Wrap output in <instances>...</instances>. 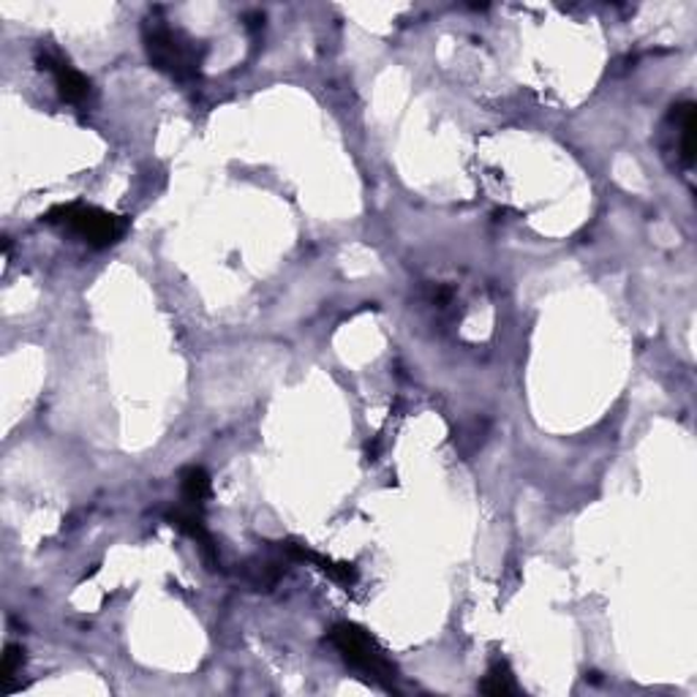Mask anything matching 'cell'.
Wrapping results in <instances>:
<instances>
[{
	"instance_id": "obj_1",
	"label": "cell",
	"mask_w": 697,
	"mask_h": 697,
	"mask_svg": "<svg viewBox=\"0 0 697 697\" xmlns=\"http://www.w3.org/2000/svg\"><path fill=\"white\" fill-rule=\"evenodd\" d=\"M144 52L153 68L178 83H194L202 74L205 63V47L186 36L183 30L172 28L164 20H144Z\"/></svg>"
},
{
	"instance_id": "obj_2",
	"label": "cell",
	"mask_w": 697,
	"mask_h": 697,
	"mask_svg": "<svg viewBox=\"0 0 697 697\" xmlns=\"http://www.w3.org/2000/svg\"><path fill=\"white\" fill-rule=\"evenodd\" d=\"M327 641L332 643V648L341 654V659L348 668H355L357 673H363L368 681L384 686V689H393L398 670L390 662L388 654L382 651V646L373 641L371 632H366L357 624H348V621H341V624L332 626Z\"/></svg>"
},
{
	"instance_id": "obj_3",
	"label": "cell",
	"mask_w": 697,
	"mask_h": 697,
	"mask_svg": "<svg viewBox=\"0 0 697 697\" xmlns=\"http://www.w3.org/2000/svg\"><path fill=\"white\" fill-rule=\"evenodd\" d=\"M45 221L77 235L79 240H85L93 249H110L128 229V221L123 216L106 213L96 205H85V202H68V205L52 207L45 216Z\"/></svg>"
},
{
	"instance_id": "obj_4",
	"label": "cell",
	"mask_w": 697,
	"mask_h": 697,
	"mask_svg": "<svg viewBox=\"0 0 697 697\" xmlns=\"http://www.w3.org/2000/svg\"><path fill=\"white\" fill-rule=\"evenodd\" d=\"M36 63H39L41 72L55 77L58 96H61L66 104L79 106V110H85V106L90 104V96H93L90 79L85 77L83 72H77L61 52L50 50V47H39V50H36Z\"/></svg>"
},
{
	"instance_id": "obj_5",
	"label": "cell",
	"mask_w": 697,
	"mask_h": 697,
	"mask_svg": "<svg viewBox=\"0 0 697 697\" xmlns=\"http://www.w3.org/2000/svg\"><path fill=\"white\" fill-rule=\"evenodd\" d=\"M664 137L670 139V153L689 169L695 164V104L692 101L670 106L668 117H664Z\"/></svg>"
},
{
	"instance_id": "obj_6",
	"label": "cell",
	"mask_w": 697,
	"mask_h": 697,
	"mask_svg": "<svg viewBox=\"0 0 697 697\" xmlns=\"http://www.w3.org/2000/svg\"><path fill=\"white\" fill-rule=\"evenodd\" d=\"M166 520H169L172 527L180 529L183 534H189L191 540H194L197 545H200L202 550V559H205V565L211 567V570H216L221 561H218V548H216V540L211 537V532H207L205 527V518H202V509L200 507H191V504H183V507H175L166 512Z\"/></svg>"
},
{
	"instance_id": "obj_7",
	"label": "cell",
	"mask_w": 697,
	"mask_h": 697,
	"mask_svg": "<svg viewBox=\"0 0 697 697\" xmlns=\"http://www.w3.org/2000/svg\"><path fill=\"white\" fill-rule=\"evenodd\" d=\"M180 493H183V504L202 509L213 493L211 474H207L202 466H186V469L180 471Z\"/></svg>"
},
{
	"instance_id": "obj_8",
	"label": "cell",
	"mask_w": 697,
	"mask_h": 697,
	"mask_svg": "<svg viewBox=\"0 0 697 697\" xmlns=\"http://www.w3.org/2000/svg\"><path fill=\"white\" fill-rule=\"evenodd\" d=\"M283 575V565L276 559H251L243 567V581L249 583L254 592H270Z\"/></svg>"
},
{
	"instance_id": "obj_9",
	"label": "cell",
	"mask_w": 697,
	"mask_h": 697,
	"mask_svg": "<svg viewBox=\"0 0 697 697\" xmlns=\"http://www.w3.org/2000/svg\"><path fill=\"white\" fill-rule=\"evenodd\" d=\"M480 692L482 695H493V697H507L518 692V686H515V675L512 670H509L507 659H493L485 679H482Z\"/></svg>"
},
{
	"instance_id": "obj_10",
	"label": "cell",
	"mask_w": 697,
	"mask_h": 697,
	"mask_svg": "<svg viewBox=\"0 0 697 697\" xmlns=\"http://www.w3.org/2000/svg\"><path fill=\"white\" fill-rule=\"evenodd\" d=\"M25 664V651L14 643H9L7 654H3V664H0V684H3V692H12L14 675L23 670Z\"/></svg>"
},
{
	"instance_id": "obj_11",
	"label": "cell",
	"mask_w": 697,
	"mask_h": 697,
	"mask_svg": "<svg viewBox=\"0 0 697 697\" xmlns=\"http://www.w3.org/2000/svg\"><path fill=\"white\" fill-rule=\"evenodd\" d=\"M245 28H249V30H262V28H265V14H262V12L245 14Z\"/></svg>"
}]
</instances>
